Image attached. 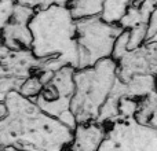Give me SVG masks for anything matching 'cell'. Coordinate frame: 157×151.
<instances>
[{"instance_id": "cell-1", "label": "cell", "mask_w": 157, "mask_h": 151, "mask_svg": "<svg viewBox=\"0 0 157 151\" xmlns=\"http://www.w3.org/2000/svg\"><path fill=\"white\" fill-rule=\"evenodd\" d=\"M7 113L0 118V147L21 151H69L73 131L46 114L33 100L13 91L2 100Z\"/></svg>"}, {"instance_id": "cell-2", "label": "cell", "mask_w": 157, "mask_h": 151, "mask_svg": "<svg viewBox=\"0 0 157 151\" xmlns=\"http://www.w3.org/2000/svg\"><path fill=\"white\" fill-rule=\"evenodd\" d=\"M69 2H55L37 10L29 24L33 36L32 51L37 59H55L59 68L78 70L77 25L68 7Z\"/></svg>"}, {"instance_id": "cell-3", "label": "cell", "mask_w": 157, "mask_h": 151, "mask_svg": "<svg viewBox=\"0 0 157 151\" xmlns=\"http://www.w3.org/2000/svg\"><path fill=\"white\" fill-rule=\"evenodd\" d=\"M117 70L119 65L113 58L103 59L91 68L76 70L71 110L77 125L98 121L117 81Z\"/></svg>"}, {"instance_id": "cell-4", "label": "cell", "mask_w": 157, "mask_h": 151, "mask_svg": "<svg viewBox=\"0 0 157 151\" xmlns=\"http://www.w3.org/2000/svg\"><path fill=\"white\" fill-rule=\"evenodd\" d=\"M78 46V70L113 57L114 46L124 33L120 25L106 24L101 17L76 21Z\"/></svg>"}, {"instance_id": "cell-5", "label": "cell", "mask_w": 157, "mask_h": 151, "mask_svg": "<svg viewBox=\"0 0 157 151\" xmlns=\"http://www.w3.org/2000/svg\"><path fill=\"white\" fill-rule=\"evenodd\" d=\"M99 151H157V129L135 118L113 122Z\"/></svg>"}, {"instance_id": "cell-6", "label": "cell", "mask_w": 157, "mask_h": 151, "mask_svg": "<svg viewBox=\"0 0 157 151\" xmlns=\"http://www.w3.org/2000/svg\"><path fill=\"white\" fill-rule=\"evenodd\" d=\"M119 65L117 77L123 83H128L134 77L153 76L157 77V41L145 43L132 51H124L116 59Z\"/></svg>"}, {"instance_id": "cell-7", "label": "cell", "mask_w": 157, "mask_h": 151, "mask_svg": "<svg viewBox=\"0 0 157 151\" xmlns=\"http://www.w3.org/2000/svg\"><path fill=\"white\" fill-rule=\"evenodd\" d=\"M2 77H11L26 81L32 76H37L48 59H37L32 50L11 51L2 46Z\"/></svg>"}, {"instance_id": "cell-8", "label": "cell", "mask_w": 157, "mask_h": 151, "mask_svg": "<svg viewBox=\"0 0 157 151\" xmlns=\"http://www.w3.org/2000/svg\"><path fill=\"white\" fill-rule=\"evenodd\" d=\"M106 133L108 128L103 124L90 122L77 125L73 132V142L69 147V151H99Z\"/></svg>"}, {"instance_id": "cell-9", "label": "cell", "mask_w": 157, "mask_h": 151, "mask_svg": "<svg viewBox=\"0 0 157 151\" xmlns=\"http://www.w3.org/2000/svg\"><path fill=\"white\" fill-rule=\"evenodd\" d=\"M3 32V46H6L11 51H19V50H32L33 36L29 29V24L22 21L10 19Z\"/></svg>"}, {"instance_id": "cell-10", "label": "cell", "mask_w": 157, "mask_h": 151, "mask_svg": "<svg viewBox=\"0 0 157 151\" xmlns=\"http://www.w3.org/2000/svg\"><path fill=\"white\" fill-rule=\"evenodd\" d=\"M156 6L157 2H132L120 26L124 30H131L141 25H149Z\"/></svg>"}, {"instance_id": "cell-11", "label": "cell", "mask_w": 157, "mask_h": 151, "mask_svg": "<svg viewBox=\"0 0 157 151\" xmlns=\"http://www.w3.org/2000/svg\"><path fill=\"white\" fill-rule=\"evenodd\" d=\"M103 3L105 2L101 0H75L68 3V7L75 21H81L101 17L103 11Z\"/></svg>"}, {"instance_id": "cell-12", "label": "cell", "mask_w": 157, "mask_h": 151, "mask_svg": "<svg viewBox=\"0 0 157 151\" xmlns=\"http://www.w3.org/2000/svg\"><path fill=\"white\" fill-rule=\"evenodd\" d=\"M130 4L131 2H125V0H119V2L108 0L103 3V11L101 14V19L110 25H120L121 19L125 17L128 8H130Z\"/></svg>"}, {"instance_id": "cell-13", "label": "cell", "mask_w": 157, "mask_h": 151, "mask_svg": "<svg viewBox=\"0 0 157 151\" xmlns=\"http://www.w3.org/2000/svg\"><path fill=\"white\" fill-rule=\"evenodd\" d=\"M156 110H157V89L139 102V109L135 116V120L141 125H147L149 127V122L152 120L153 114L156 113Z\"/></svg>"}, {"instance_id": "cell-14", "label": "cell", "mask_w": 157, "mask_h": 151, "mask_svg": "<svg viewBox=\"0 0 157 151\" xmlns=\"http://www.w3.org/2000/svg\"><path fill=\"white\" fill-rule=\"evenodd\" d=\"M43 89H44V85H43V83H41L40 77H39V76H32V77L28 78L24 83V85L19 89V94L24 98L35 100L36 98L43 92Z\"/></svg>"}, {"instance_id": "cell-15", "label": "cell", "mask_w": 157, "mask_h": 151, "mask_svg": "<svg viewBox=\"0 0 157 151\" xmlns=\"http://www.w3.org/2000/svg\"><path fill=\"white\" fill-rule=\"evenodd\" d=\"M139 102L141 100L131 99V98H123L119 103V121L135 118L139 109Z\"/></svg>"}, {"instance_id": "cell-16", "label": "cell", "mask_w": 157, "mask_h": 151, "mask_svg": "<svg viewBox=\"0 0 157 151\" xmlns=\"http://www.w3.org/2000/svg\"><path fill=\"white\" fill-rule=\"evenodd\" d=\"M14 6L15 2H7V0L0 2V26L2 28H4L10 22L14 13Z\"/></svg>"}, {"instance_id": "cell-17", "label": "cell", "mask_w": 157, "mask_h": 151, "mask_svg": "<svg viewBox=\"0 0 157 151\" xmlns=\"http://www.w3.org/2000/svg\"><path fill=\"white\" fill-rule=\"evenodd\" d=\"M155 37H157V6H156L155 11H153V14H152V18H150L149 26H147L146 43H147V41H152Z\"/></svg>"}, {"instance_id": "cell-18", "label": "cell", "mask_w": 157, "mask_h": 151, "mask_svg": "<svg viewBox=\"0 0 157 151\" xmlns=\"http://www.w3.org/2000/svg\"><path fill=\"white\" fill-rule=\"evenodd\" d=\"M149 127L156 128V129H157V110H156V113L153 114L152 120H150V122H149Z\"/></svg>"}, {"instance_id": "cell-19", "label": "cell", "mask_w": 157, "mask_h": 151, "mask_svg": "<svg viewBox=\"0 0 157 151\" xmlns=\"http://www.w3.org/2000/svg\"><path fill=\"white\" fill-rule=\"evenodd\" d=\"M2 151H21V150L14 149V147H4V149H2Z\"/></svg>"}, {"instance_id": "cell-20", "label": "cell", "mask_w": 157, "mask_h": 151, "mask_svg": "<svg viewBox=\"0 0 157 151\" xmlns=\"http://www.w3.org/2000/svg\"><path fill=\"white\" fill-rule=\"evenodd\" d=\"M152 41H157V37H155V39H153V40ZM147 43H149V41H147Z\"/></svg>"}]
</instances>
